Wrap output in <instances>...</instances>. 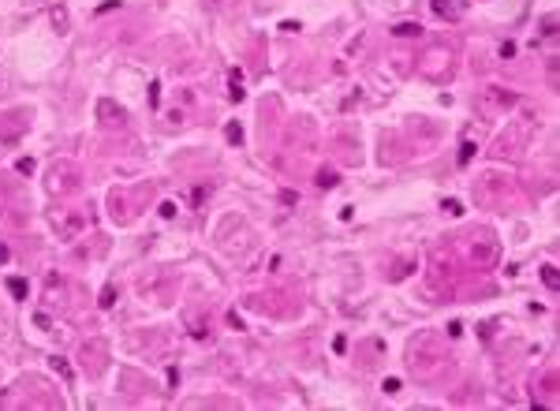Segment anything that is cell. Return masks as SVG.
<instances>
[{
  "instance_id": "obj_1",
  "label": "cell",
  "mask_w": 560,
  "mask_h": 411,
  "mask_svg": "<svg viewBox=\"0 0 560 411\" xmlns=\"http://www.w3.org/2000/svg\"><path fill=\"white\" fill-rule=\"evenodd\" d=\"M86 229V217L79 210H68V217L64 221H57V232H60V240H75V236H79Z\"/></svg>"
},
{
  "instance_id": "obj_2",
  "label": "cell",
  "mask_w": 560,
  "mask_h": 411,
  "mask_svg": "<svg viewBox=\"0 0 560 411\" xmlns=\"http://www.w3.org/2000/svg\"><path fill=\"white\" fill-rule=\"evenodd\" d=\"M434 15H441V19H459V4H456V0H434Z\"/></svg>"
},
{
  "instance_id": "obj_3",
  "label": "cell",
  "mask_w": 560,
  "mask_h": 411,
  "mask_svg": "<svg viewBox=\"0 0 560 411\" xmlns=\"http://www.w3.org/2000/svg\"><path fill=\"white\" fill-rule=\"evenodd\" d=\"M228 97L232 101H243L246 90H243V75L240 71H228Z\"/></svg>"
},
{
  "instance_id": "obj_4",
  "label": "cell",
  "mask_w": 560,
  "mask_h": 411,
  "mask_svg": "<svg viewBox=\"0 0 560 411\" xmlns=\"http://www.w3.org/2000/svg\"><path fill=\"white\" fill-rule=\"evenodd\" d=\"M486 101H489V105H512L515 94H504L501 86H489V90H486Z\"/></svg>"
},
{
  "instance_id": "obj_5",
  "label": "cell",
  "mask_w": 560,
  "mask_h": 411,
  "mask_svg": "<svg viewBox=\"0 0 560 411\" xmlns=\"http://www.w3.org/2000/svg\"><path fill=\"white\" fill-rule=\"evenodd\" d=\"M392 34L396 38H418V34H422V27H418V23H396Z\"/></svg>"
},
{
  "instance_id": "obj_6",
  "label": "cell",
  "mask_w": 560,
  "mask_h": 411,
  "mask_svg": "<svg viewBox=\"0 0 560 411\" xmlns=\"http://www.w3.org/2000/svg\"><path fill=\"white\" fill-rule=\"evenodd\" d=\"M337 183H340V176H337L332 168H321V172H318V187H337Z\"/></svg>"
},
{
  "instance_id": "obj_7",
  "label": "cell",
  "mask_w": 560,
  "mask_h": 411,
  "mask_svg": "<svg viewBox=\"0 0 560 411\" xmlns=\"http://www.w3.org/2000/svg\"><path fill=\"white\" fill-rule=\"evenodd\" d=\"M52 23H57L60 34H68V12H64V8H52Z\"/></svg>"
},
{
  "instance_id": "obj_8",
  "label": "cell",
  "mask_w": 560,
  "mask_h": 411,
  "mask_svg": "<svg viewBox=\"0 0 560 411\" xmlns=\"http://www.w3.org/2000/svg\"><path fill=\"white\" fill-rule=\"evenodd\" d=\"M8 288H12V296H15V299H27V284H23L19 277H12V280H8Z\"/></svg>"
},
{
  "instance_id": "obj_9",
  "label": "cell",
  "mask_w": 560,
  "mask_h": 411,
  "mask_svg": "<svg viewBox=\"0 0 560 411\" xmlns=\"http://www.w3.org/2000/svg\"><path fill=\"white\" fill-rule=\"evenodd\" d=\"M542 277H545V284H549V288H557V284H560V277H557V266H545V269H542Z\"/></svg>"
},
{
  "instance_id": "obj_10",
  "label": "cell",
  "mask_w": 560,
  "mask_h": 411,
  "mask_svg": "<svg viewBox=\"0 0 560 411\" xmlns=\"http://www.w3.org/2000/svg\"><path fill=\"white\" fill-rule=\"evenodd\" d=\"M98 303H101V307H105V310H109V307H112V303H116V288L109 284V288H105V291H101V299H98Z\"/></svg>"
},
{
  "instance_id": "obj_11",
  "label": "cell",
  "mask_w": 560,
  "mask_h": 411,
  "mask_svg": "<svg viewBox=\"0 0 560 411\" xmlns=\"http://www.w3.org/2000/svg\"><path fill=\"white\" fill-rule=\"evenodd\" d=\"M224 135H228V143H243V131H240V124H228V127H224Z\"/></svg>"
},
{
  "instance_id": "obj_12",
  "label": "cell",
  "mask_w": 560,
  "mask_h": 411,
  "mask_svg": "<svg viewBox=\"0 0 560 411\" xmlns=\"http://www.w3.org/2000/svg\"><path fill=\"white\" fill-rule=\"evenodd\" d=\"M52 370H57V374H64V377H68V382H71V366L64 363V359H52Z\"/></svg>"
},
{
  "instance_id": "obj_13",
  "label": "cell",
  "mask_w": 560,
  "mask_h": 411,
  "mask_svg": "<svg viewBox=\"0 0 560 411\" xmlns=\"http://www.w3.org/2000/svg\"><path fill=\"white\" fill-rule=\"evenodd\" d=\"M161 217H176V202H161Z\"/></svg>"
},
{
  "instance_id": "obj_14",
  "label": "cell",
  "mask_w": 560,
  "mask_h": 411,
  "mask_svg": "<svg viewBox=\"0 0 560 411\" xmlns=\"http://www.w3.org/2000/svg\"><path fill=\"white\" fill-rule=\"evenodd\" d=\"M385 393H400V377H385Z\"/></svg>"
},
{
  "instance_id": "obj_15",
  "label": "cell",
  "mask_w": 560,
  "mask_h": 411,
  "mask_svg": "<svg viewBox=\"0 0 560 411\" xmlns=\"http://www.w3.org/2000/svg\"><path fill=\"white\" fill-rule=\"evenodd\" d=\"M471 154H475V146H471V143H463V150H459V165H467V161H471Z\"/></svg>"
},
{
  "instance_id": "obj_16",
  "label": "cell",
  "mask_w": 560,
  "mask_h": 411,
  "mask_svg": "<svg viewBox=\"0 0 560 411\" xmlns=\"http://www.w3.org/2000/svg\"><path fill=\"white\" fill-rule=\"evenodd\" d=\"M445 210L452 213V217H459V213H463V206H459L456 199H448V202H445Z\"/></svg>"
},
{
  "instance_id": "obj_17",
  "label": "cell",
  "mask_w": 560,
  "mask_h": 411,
  "mask_svg": "<svg viewBox=\"0 0 560 411\" xmlns=\"http://www.w3.org/2000/svg\"><path fill=\"white\" fill-rule=\"evenodd\" d=\"M475 258H482V262H489V258H493V247H482V251L475 247Z\"/></svg>"
},
{
  "instance_id": "obj_18",
  "label": "cell",
  "mask_w": 560,
  "mask_h": 411,
  "mask_svg": "<svg viewBox=\"0 0 560 411\" xmlns=\"http://www.w3.org/2000/svg\"><path fill=\"white\" fill-rule=\"evenodd\" d=\"M161 101V86L154 82V86H149V105H157Z\"/></svg>"
},
{
  "instance_id": "obj_19",
  "label": "cell",
  "mask_w": 560,
  "mask_h": 411,
  "mask_svg": "<svg viewBox=\"0 0 560 411\" xmlns=\"http://www.w3.org/2000/svg\"><path fill=\"white\" fill-rule=\"evenodd\" d=\"M19 172H34V161H30V157H19Z\"/></svg>"
},
{
  "instance_id": "obj_20",
  "label": "cell",
  "mask_w": 560,
  "mask_h": 411,
  "mask_svg": "<svg viewBox=\"0 0 560 411\" xmlns=\"http://www.w3.org/2000/svg\"><path fill=\"white\" fill-rule=\"evenodd\" d=\"M0 262H8V247L4 243H0Z\"/></svg>"
}]
</instances>
